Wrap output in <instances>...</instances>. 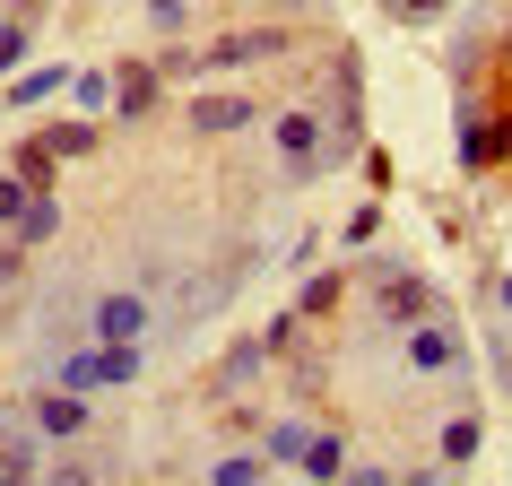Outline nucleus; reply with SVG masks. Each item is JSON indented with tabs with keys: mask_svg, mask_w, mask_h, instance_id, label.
<instances>
[{
	"mask_svg": "<svg viewBox=\"0 0 512 486\" xmlns=\"http://www.w3.org/2000/svg\"><path fill=\"white\" fill-rule=\"evenodd\" d=\"M61 87H70V70H18V79H9V105L27 113V105H44V96H61Z\"/></svg>",
	"mask_w": 512,
	"mask_h": 486,
	"instance_id": "nucleus-17",
	"label": "nucleus"
},
{
	"mask_svg": "<svg viewBox=\"0 0 512 486\" xmlns=\"http://www.w3.org/2000/svg\"><path fill=\"white\" fill-rule=\"evenodd\" d=\"M35 426L53 434V443H79L87 434V391H70V382H53V391H35V408H27Z\"/></svg>",
	"mask_w": 512,
	"mask_h": 486,
	"instance_id": "nucleus-8",
	"label": "nucleus"
},
{
	"mask_svg": "<svg viewBox=\"0 0 512 486\" xmlns=\"http://www.w3.org/2000/svg\"><path fill=\"white\" fill-rule=\"evenodd\" d=\"M44 148H53L61 165L87 157V148H96V122H87V113H70V122H53V131H44Z\"/></svg>",
	"mask_w": 512,
	"mask_h": 486,
	"instance_id": "nucleus-18",
	"label": "nucleus"
},
{
	"mask_svg": "<svg viewBox=\"0 0 512 486\" xmlns=\"http://www.w3.org/2000/svg\"><path fill=\"white\" fill-rule=\"evenodd\" d=\"M374 304H382V322H426V313H434V304H443V296H434V287H426V278H417V270H400V261H382V270H374Z\"/></svg>",
	"mask_w": 512,
	"mask_h": 486,
	"instance_id": "nucleus-6",
	"label": "nucleus"
},
{
	"mask_svg": "<svg viewBox=\"0 0 512 486\" xmlns=\"http://www.w3.org/2000/svg\"><path fill=\"white\" fill-rule=\"evenodd\" d=\"M304 443H313V426H304V417H270V426H261V452H270L278 469H296Z\"/></svg>",
	"mask_w": 512,
	"mask_h": 486,
	"instance_id": "nucleus-14",
	"label": "nucleus"
},
{
	"mask_svg": "<svg viewBox=\"0 0 512 486\" xmlns=\"http://www.w3.org/2000/svg\"><path fill=\"white\" fill-rule=\"evenodd\" d=\"M339 235H348V243H374V235H382V209H374V200H356V209H348V226H339Z\"/></svg>",
	"mask_w": 512,
	"mask_h": 486,
	"instance_id": "nucleus-26",
	"label": "nucleus"
},
{
	"mask_svg": "<svg viewBox=\"0 0 512 486\" xmlns=\"http://www.w3.org/2000/svg\"><path fill=\"white\" fill-rule=\"evenodd\" d=\"M504 70H512V35H504Z\"/></svg>",
	"mask_w": 512,
	"mask_h": 486,
	"instance_id": "nucleus-30",
	"label": "nucleus"
},
{
	"mask_svg": "<svg viewBox=\"0 0 512 486\" xmlns=\"http://www.w3.org/2000/svg\"><path fill=\"white\" fill-rule=\"evenodd\" d=\"M486 452V417H443V434H434V469H469V460Z\"/></svg>",
	"mask_w": 512,
	"mask_h": 486,
	"instance_id": "nucleus-10",
	"label": "nucleus"
},
{
	"mask_svg": "<svg viewBox=\"0 0 512 486\" xmlns=\"http://www.w3.org/2000/svg\"><path fill=\"white\" fill-rule=\"evenodd\" d=\"M452 0H391V18H408V27H426V18H443Z\"/></svg>",
	"mask_w": 512,
	"mask_h": 486,
	"instance_id": "nucleus-27",
	"label": "nucleus"
},
{
	"mask_svg": "<svg viewBox=\"0 0 512 486\" xmlns=\"http://www.w3.org/2000/svg\"><path fill=\"white\" fill-rule=\"evenodd\" d=\"M113 105V70H79V113H105Z\"/></svg>",
	"mask_w": 512,
	"mask_h": 486,
	"instance_id": "nucleus-24",
	"label": "nucleus"
},
{
	"mask_svg": "<svg viewBox=\"0 0 512 486\" xmlns=\"http://www.w3.org/2000/svg\"><path fill=\"white\" fill-rule=\"evenodd\" d=\"M512 165V105L460 113V174H504Z\"/></svg>",
	"mask_w": 512,
	"mask_h": 486,
	"instance_id": "nucleus-4",
	"label": "nucleus"
},
{
	"mask_svg": "<svg viewBox=\"0 0 512 486\" xmlns=\"http://www.w3.org/2000/svg\"><path fill=\"white\" fill-rule=\"evenodd\" d=\"M270 469V452H235V460H217V486H252Z\"/></svg>",
	"mask_w": 512,
	"mask_h": 486,
	"instance_id": "nucleus-23",
	"label": "nucleus"
},
{
	"mask_svg": "<svg viewBox=\"0 0 512 486\" xmlns=\"http://www.w3.org/2000/svg\"><path fill=\"white\" fill-rule=\"evenodd\" d=\"M339 304V278H304V313H330Z\"/></svg>",
	"mask_w": 512,
	"mask_h": 486,
	"instance_id": "nucleus-28",
	"label": "nucleus"
},
{
	"mask_svg": "<svg viewBox=\"0 0 512 486\" xmlns=\"http://www.w3.org/2000/svg\"><path fill=\"white\" fill-rule=\"evenodd\" d=\"M278 53H296V35H287V27H243V35H217L200 61H174V70L209 79V70H243V61H278Z\"/></svg>",
	"mask_w": 512,
	"mask_h": 486,
	"instance_id": "nucleus-3",
	"label": "nucleus"
},
{
	"mask_svg": "<svg viewBox=\"0 0 512 486\" xmlns=\"http://www.w3.org/2000/svg\"><path fill=\"white\" fill-rule=\"evenodd\" d=\"M148 27H157V35H183L191 27V0H148Z\"/></svg>",
	"mask_w": 512,
	"mask_h": 486,
	"instance_id": "nucleus-25",
	"label": "nucleus"
},
{
	"mask_svg": "<svg viewBox=\"0 0 512 486\" xmlns=\"http://www.w3.org/2000/svg\"><path fill=\"white\" fill-rule=\"evenodd\" d=\"M235 131H252V105L243 96H200L191 105V139H235Z\"/></svg>",
	"mask_w": 512,
	"mask_h": 486,
	"instance_id": "nucleus-11",
	"label": "nucleus"
},
{
	"mask_svg": "<svg viewBox=\"0 0 512 486\" xmlns=\"http://www.w3.org/2000/svg\"><path fill=\"white\" fill-rule=\"evenodd\" d=\"M287 9H296V0H287Z\"/></svg>",
	"mask_w": 512,
	"mask_h": 486,
	"instance_id": "nucleus-31",
	"label": "nucleus"
},
{
	"mask_svg": "<svg viewBox=\"0 0 512 486\" xmlns=\"http://www.w3.org/2000/svg\"><path fill=\"white\" fill-rule=\"evenodd\" d=\"M495 304H504V313H512V278H495Z\"/></svg>",
	"mask_w": 512,
	"mask_h": 486,
	"instance_id": "nucleus-29",
	"label": "nucleus"
},
{
	"mask_svg": "<svg viewBox=\"0 0 512 486\" xmlns=\"http://www.w3.org/2000/svg\"><path fill=\"white\" fill-rule=\"evenodd\" d=\"M27 200H35V183L18 174V165H0V235H18V217H27Z\"/></svg>",
	"mask_w": 512,
	"mask_h": 486,
	"instance_id": "nucleus-19",
	"label": "nucleus"
},
{
	"mask_svg": "<svg viewBox=\"0 0 512 486\" xmlns=\"http://www.w3.org/2000/svg\"><path fill=\"white\" fill-rule=\"evenodd\" d=\"M148 105H157V70H148V61H122V70H113V113L139 122Z\"/></svg>",
	"mask_w": 512,
	"mask_h": 486,
	"instance_id": "nucleus-12",
	"label": "nucleus"
},
{
	"mask_svg": "<svg viewBox=\"0 0 512 486\" xmlns=\"http://www.w3.org/2000/svg\"><path fill=\"white\" fill-rule=\"evenodd\" d=\"M148 374V339H87V348H61L53 382H70V391H131V382Z\"/></svg>",
	"mask_w": 512,
	"mask_h": 486,
	"instance_id": "nucleus-1",
	"label": "nucleus"
},
{
	"mask_svg": "<svg viewBox=\"0 0 512 486\" xmlns=\"http://www.w3.org/2000/svg\"><path fill=\"white\" fill-rule=\"evenodd\" d=\"M53 235H61V200H53V191H35L27 217H18V243L35 252V243H53Z\"/></svg>",
	"mask_w": 512,
	"mask_h": 486,
	"instance_id": "nucleus-16",
	"label": "nucleus"
},
{
	"mask_svg": "<svg viewBox=\"0 0 512 486\" xmlns=\"http://www.w3.org/2000/svg\"><path fill=\"white\" fill-rule=\"evenodd\" d=\"M44 443H53V434L35 426H9V417H0V478H44Z\"/></svg>",
	"mask_w": 512,
	"mask_h": 486,
	"instance_id": "nucleus-9",
	"label": "nucleus"
},
{
	"mask_svg": "<svg viewBox=\"0 0 512 486\" xmlns=\"http://www.w3.org/2000/svg\"><path fill=\"white\" fill-rule=\"evenodd\" d=\"M148 330H157L148 287H105V296L87 304V339H148Z\"/></svg>",
	"mask_w": 512,
	"mask_h": 486,
	"instance_id": "nucleus-5",
	"label": "nucleus"
},
{
	"mask_svg": "<svg viewBox=\"0 0 512 486\" xmlns=\"http://www.w3.org/2000/svg\"><path fill=\"white\" fill-rule=\"evenodd\" d=\"M270 139H278V174H287V183H313L330 165V122L322 113H278Z\"/></svg>",
	"mask_w": 512,
	"mask_h": 486,
	"instance_id": "nucleus-2",
	"label": "nucleus"
},
{
	"mask_svg": "<svg viewBox=\"0 0 512 486\" xmlns=\"http://www.w3.org/2000/svg\"><path fill=\"white\" fill-rule=\"evenodd\" d=\"M261 365H270V339H252V348H235L226 365H217V400H235V391H252V382H261Z\"/></svg>",
	"mask_w": 512,
	"mask_h": 486,
	"instance_id": "nucleus-13",
	"label": "nucleus"
},
{
	"mask_svg": "<svg viewBox=\"0 0 512 486\" xmlns=\"http://www.w3.org/2000/svg\"><path fill=\"white\" fill-rule=\"evenodd\" d=\"M296 469H304V478H348V443H339V434H313V443H304V460H296Z\"/></svg>",
	"mask_w": 512,
	"mask_h": 486,
	"instance_id": "nucleus-15",
	"label": "nucleus"
},
{
	"mask_svg": "<svg viewBox=\"0 0 512 486\" xmlns=\"http://www.w3.org/2000/svg\"><path fill=\"white\" fill-rule=\"evenodd\" d=\"M9 165H18V174H27L35 191H53V165H61V157H53V148H44V139H27V148H18V157H9Z\"/></svg>",
	"mask_w": 512,
	"mask_h": 486,
	"instance_id": "nucleus-21",
	"label": "nucleus"
},
{
	"mask_svg": "<svg viewBox=\"0 0 512 486\" xmlns=\"http://www.w3.org/2000/svg\"><path fill=\"white\" fill-rule=\"evenodd\" d=\"M261 339H270V356H304V313H278Z\"/></svg>",
	"mask_w": 512,
	"mask_h": 486,
	"instance_id": "nucleus-22",
	"label": "nucleus"
},
{
	"mask_svg": "<svg viewBox=\"0 0 512 486\" xmlns=\"http://www.w3.org/2000/svg\"><path fill=\"white\" fill-rule=\"evenodd\" d=\"M27 9H18V18H0V79H9V70H27Z\"/></svg>",
	"mask_w": 512,
	"mask_h": 486,
	"instance_id": "nucleus-20",
	"label": "nucleus"
},
{
	"mask_svg": "<svg viewBox=\"0 0 512 486\" xmlns=\"http://www.w3.org/2000/svg\"><path fill=\"white\" fill-rule=\"evenodd\" d=\"M400 356H408V365H417V374H460V330L443 322V304H434L426 322H408Z\"/></svg>",
	"mask_w": 512,
	"mask_h": 486,
	"instance_id": "nucleus-7",
	"label": "nucleus"
}]
</instances>
